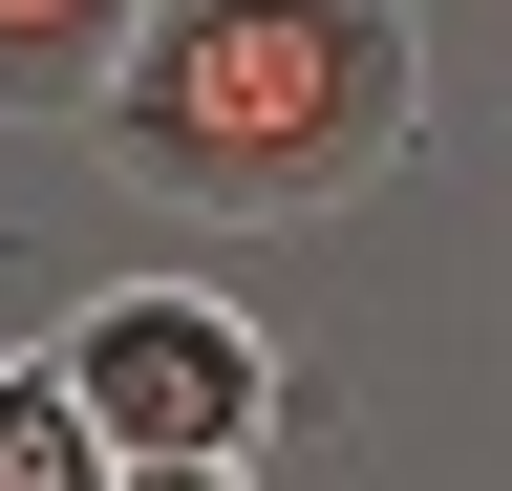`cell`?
I'll use <instances>...</instances> for the list:
<instances>
[{
	"label": "cell",
	"instance_id": "cell-1",
	"mask_svg": "<svg viewBox=\"0 0 512 491\" xmlns=\"http://www.w3.org/2000/svg\"><path fill=\"white\" fill-rule=\"evenodd\" d=\"M86 150L150 214H214V235L363 214L427 150V22L406 0H150L107 107H86Z\"/></svg>",
	"mask_w": 512,
	"mask_h": 491
},
{
	"label": "cell",
	"instance_id": "cell-2",
	"mask_svg": "<svg viewBox=\"0 0 512 491\" xmlns=\"http://www.w3.org/2000/svg\"><path fill=\"white\" fill-rule=\"evenodd\" d=\"M43 363H64V406L107 427V470H171V449L256 470V427H278V342H256L214 278H107Z\"/></svg>",
	"mask_w": 512,
	"mask_h": 491
},
{
	"label": "cell",
	"instance_id": "cell-3",
	"mask_svg": "<svg viewBox=\"0 0 512 491\" xmlns=\"http://www.w3.org/2000/svg\"><path fill=\"white\" fill-rule=\"evenodd\" d=\"M128 22H150V0H0V107H22V129H86L107 65H128Z\"/></svg>",
	"mask_w": 512,
	"mask_h": 491
},
{
	"label": "cell",
	"instance_id": "cell-4",
	"mask_svg": "<svg viewBox=\"0 0 512 491\" xmlns=\"http://www.w3.org/2000/svg\"><path fill=\"white\" fill-rule=\"evenodd\" d=\"M0 491H107V427L64 406V363H0Z\"/></svg>",
	"mask_w": 512,
	"mask_h": 491
},
{
	"label": "cell",
	"instance_id": "cell-5",
	"mask_svg": "<svg viewBox=\"0 0 512 491\" xmlns=\"http://www.w3.org/2000/svg\"><path fill=\"white\" fill-rule=\"evenodd\" d=\"M107 491H256V470H214V449H171V470H107Z\"/></svg>",
	"mask_w": 512,
	"mask_h": 491
}]
</instances>
